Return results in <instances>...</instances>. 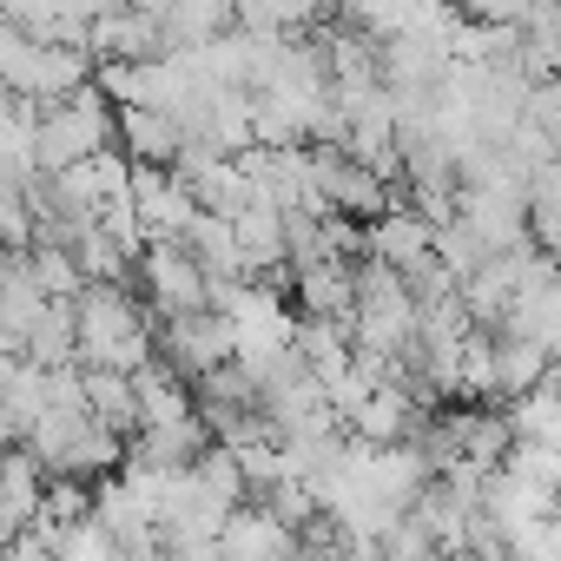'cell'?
Instances as JSON below:
<instances>
[{
	"instance_id": "obj_8",
	"label": "cell",
	"mask_w": 561,
	"mask_h": 561,
	"mask_svg": "<svg viewBox=\"0 0 561 561\" xmlns=\"http://www.w3.org/2000/svg\"><path fill=\"white\" fill-rule=\"evenodd\" d=\"M291 298H298V318H331V324H344V318H351V257L298 264V271H291Z\"/></svg>"
},
{
	"instance_id": "obj_2",
	"label": "cell",
	"mask_w": 561,
	"mask_h": 561,
	"mask_svg": "<svg viewBox=\"0 0 561 561\" xmlns=\"http://www.w3.org/2000/svg\"><path fill=\"white\" fill-rule=\"evenodd\" d=\"M100 152H113V106L93 87L47 100V113H34V126H27V159L41 179L67 172L80 159H100Z\"/></svg>"
},
{
	"instance_id": "obj_7",
	"label": "cell",
	"mask_w": 561,
	"mask_h": 561,
	"mask_svg": "<svg viewBox=\"0 0 561 561\" xmlns=\"http://www.w3.org/2000/svg\"><path fill=\"white\" fill-rule=\"evenodd\" d=\"M211 541H218L225 561H291V528L277 522L264 502H231Z\"/></svg>"
},
{
	"instance_id": "obj_6",
	"label": "cell",
	"mask_w": 561,
	"mask_h": 561,
	"mask_svg": "<svg viewBox=\"0 0 561 561\" xmlns=\"http://www.w3.org/2000/svg\"><path fill=\"white\" fill-rule=\"evenodd\" d=\"M311 152V179H318V198H324V211H344V218H377L383 205H390V185L364 165V159H351L344 146H305Z\"/></svg>"
},
{
	"instance_id": "obj_10",
	"label": "cell",
	"mask_w": 561,
	"mask_h": 561,
	"mask_svg": "<svg viewBox=\"0 0 561 561\" xmlns=\"http://www.w3.org/2000/svg\"><path fill=\"white\" fill-rule=\"evenodd\" d=\"M80 390H87V410H93L106 430H119V436L139 430V403H133V377H126V370H93V364H80Z\"/></svg>"
},
{
	"instance_id": "obj_9",
	"label": "cell",
	"mask_w": 561,
	"mask_h": 561,
	"mask_svg": "<svg viewBox=\"0 0 561 561\" xmlns=\"http://www.w3.org/2000/svg\"><path fill=\"white\" fill-rule=\"evenodd\" d=\"M113 146H126V165H172L179 126L152 106H113Z\"/></svg>"
},
{
	"instance_id": "obj_1",
	"label": "cell",
	"mask_w": 561,
	"mask_h": 561,
	"mask_svg": "<svg viewBox=\"0 0 561 561\" xmlns=\"http://www.w3.org/2000/svg\"><path fill=\"white\" fill-rule=\"evenodd\" d=\"M67 305H73V364L133 377L152 357V311L133 298V285H80Z\"/></svg>"
},
{
	"instance_id": "obj_4",
	"label": "cell",
	"mask_w": 561,
	"mask_h": 561,
	"mask_svg": "<svg viewBox=\"0 0 561 561\" xmlns=\"http://www.w3.org/2000/svg\"><path fill=\"white\" fill-rule=\"evenodd\" d=\"M152 357L192 390V377H205L211 364L231 357V331H225V318H218L211 305H198V311H172V318L152 324Z\"/></svg>"
},
{
	"instance_id": "obj_3",
	"label": "cell",
	"mask_w": 561,
	"mask_h": 561,
	"mask_svg": "<svg viewBox=\"0 0 561 561\" xmlns=\"http://www.w3.org/2000/svg\"><path fill=\"white\" fill-rule=\"evenodd\" d=\"M47 476H73V482H100V476H113L119 469V456H126V436L119 430H106L93 410H47L34 430H27V443H21Z\"/></svg>"
},
{
	"instance_id": "obj_5",
	"label": "cell",
	"mask_w": 561,
	"mask_h": 561,
	"mask_svg": "<svg viewBox=\"0 0 561 561\" xmlns=\"http://www.w3.org/2000/svg\"><path fill=\"white\" fill-rule=\"evenodd\" d=\"M139 285H146V311L172 318V311H198L205 305V271L192 264V251L179 238H146L139 244Z\"/></svg>"
},
{
	"instance_id": "obj_11",
	"label": "cell",
	"mask_w": 561,
	"mask_h": 561,
	"mask_svg": "<svg viewBox=\"0 0 561 561\" xmlns=\"http://www.w3.org/2000/svg\"><path fill=\"white\" fill-rule=\"evenodd\" d=\"M27 364H41V370H54V364H73V305L67 298H47V311L34 318V331H27V351H21Z\"/></svg>"
},
{
	"instance_id": "obj_13",
	"label": "cell",
	"mask_w": 561,
	"mask_h": 561,
	"mask_svg": "<svg viewBox=\"0 0 561 561\" xmlns=\"http://www.w3.org/2000/svg\"><path fill=\"white\" fill-rule=\"evenodd\" d=\"M159 561H225L218 541H179V548H159Z\"/></svg>"
},
{
	"instance_id": "obj_12",
	"label": "cell",
	"mask_w": 561,
	"mask_h": 561,
	"mask_svg": "<svg viewBox=\"0 0 561 561\" xmlns=\"http://www.w3.org/2000/svg\"><path fill=\"white\" fill-rule=\"evenodd\" d=\"M508 443H515V430H508L502 410H462V456H469V462L495 469V462L508 456Z\"/></svg>"
},
{
	"instance_id": "obj_14",
	"label": "cell",
	"mask_w": 561,
	"mask_h": 561,
	"mask_svg": "<svg viewBox=\"0 0 561 561\" xmlns=\"http://www.w3.org/2000/svg\"><path fill=\"white\" fill-rule=\"evenodd\" d=\"M8 561H54V554H47V548H41V541H27V535H21V541H14V548H8Z\"/></svg>"
}]
</instances>
